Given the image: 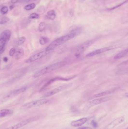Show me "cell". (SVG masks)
I'll return each instance as SVG.
<instances>
[{"label":"cell","mask_w":128,"mask_h":129,"mask_svg":"<svg viewBox=\"0 0 128 129\" xmlns=\"http://www.w3.org/2000/svg\"><path fill=\"white\" fill-rule=\"evenodd\" d=\"M66 64L67 62L65 61H60L52 64L35 73L33 77L36 78L44 76L52 71L60 69L64 66Z\"/></svg>","instance_id":"1"},{"label":"cell","mask_w":128,"mask_h":129,"mask_svg":"<svg viewBox=\"0 0 128 129\" xmlns=\"http://www.w3.org/2000/svg\"><path fill=\"white\" fill-rule=\"evenodd\" d=\"M76 35V33L73 32L58 38L51 43L46 48V51H50L54 49L55 48H56L59 46L61 45L62 44H63L69 40L73 38L74 37H75Z\"/></svg>","instance_id":"2"},{"label":"cell","mask_w":128,"mask_h":129,"mask_svg":"<svg viewBox=\"0 0 128 129\" xmlns=\"http://www.w3.org/2000/svg\"><path fill=\"white\" fill-rule=\"evenodd\" d=\"M49 101V100L46 98L34 100L25 104L22 106V108L23 109H29L33 107H37L47 104L48 103Z\"/></svg>","instance_id":"3"},{"label":"cell","mask_w":128,"mask_h":129,"mask_svg":"<svg viewBox=\"0 0 128 129\" xmlns=\"http://www.w3.org/2000/svg\"><path fill=\"white\" fill-rule=\"evenodd\" d=\"M94 43V40H89L81 44L77 48L75 52V56L79 57L85 51Z\"/></svg>","instance_id":"4"},{"label":"cell","mask_w":128,"mask_h":129,"mask_svg":"<svg viewBox=\"0 0 128 129\" xmlns=\"http://www.w3.org/2000/svg\"><path fill=\"white\" fill-rule=\"evenodd\" d=\"M110 99V97H108L99 98H97V99H95L91 100V101L88 102V103H87L85 108H84V110H87L92 107H93V106L98 105L100 104L104 103L105 102H107V101L109 100Z\"/></svg>","instance_id":"5"},{"label":"cell","mask_w":128,"mask_h":129,"mask_svg":"<svg viewBox=\"0 0 128 129\" xmlns=\"http://www.w3.org/2000/svg\"><path fill=\"white\" fill-rule=\"evenodd\" d=\"M39 117L38 116H36L32 117H30L28 119H27L26 120L22 121L21 122H19L17 124L11 127H9L5 128L4 129H18L19 128H21L22 127H24L25 126L27 125L29 123L33 122L35 121H37L39 119Z\"/></svg>","instance_id":"6"},{"label":"cell","mask_w":128,"mask_h":129,"mask_svg":"<svg viewBox=\"0 0 128 129\" xmlns=\"http://www.w3.org/2000/svg\"><path fill=\"white\" fill-rule=\"evenodd\" d=\"M72 85V84L70 83V84H65L58 87L56 88H54V89L52 90V91H50L45 94L43 95V96H42V97L46 98L52 96L58 93H60L63 90L67 89V88H69L71 87Z\"/></svg>","instance_id":"7"},{"label":"cell","mask_w":128,"mask_h":129,"mask_svg":"<svg viewBox=\"0 0 128 129\" xmlns=\"http://www.w3.org/2000/svg\"><path fill=\"white\" fill-rule=\"evenodd\" d=\"M49 53H50V51H45L35 54L29 58L27 60L25 61V62L27 64H29V63H32L46 56Z\"/></svg>","instance_id":"8"},{"label":"cell","mask_w":128,"mask_h":129,"mask_svg":"<svg viewBox=\"0 0 128 129\" xmlns=\"http://www.w3.org/2000/svg\"><path fill=\"white\" fill-rule=\"evenodd\" d=\"M113 49L112 47H107L103 48L97 49V50L93 51L92 52H90V53L88 54L86 56L87 57H93V56L97 55L98 54H101L103 53L112 50Z\"/></svg>","instance_id":"9"},{"label":"cell","mask_w":128,"mask_h":129,"mask_svg":"<svg viewBox=\"0 0 128 129\" xmlns=\"http://www.w3.org/2000/svg\"><path fill=\"white\" fill-rule=\"evenodd\" d=\"M124 117L123 116L120 117L112 121L104 129H112L116 127L122 123L124 121Z\"/></svg>","instance_id":"10"},{"label":"cell","mask_w":128,"mask_h":129,"mask_svg":"<svg viewBox=\"0 0 128 129\" xmlns=\"http://www.w3.org/2000/svg\"><path fill=\"white\" fill-rule=\"evenodd\" d=\"M87 121V118H85V117L82 118L78 120L72 121L71 123V125L73 127H81L83 124H85Z\"/></svg>","instance_id":"11"},{"label":"cell","mask_w":128,"mask_h":129,"mask_svg":"<svg viewBox=\"0 0 128 129\" xmlns=\"http://www.w3.org/2000/svg\"><path fill=\"white\" fill-rule=\"evenodd\" d=\"M68 79L60 77H55V78H53V79H50L49 81H48L44 85V86L41 88V89L40 90V91H44V90L46 89L47 88L48 86H50L51 84L53 83L54 82L56 81H58V80H64V81H66V80H68Z\"/></svg>","instance_id":"12"},{"label":"cell","mask_w":128,"mask_h":129,"mask_svg":"<svg viewBox=\"0 0 128 129\" xmlns=\"http://www.w3.org/2000/svg\"><path fill=\"white\" fill-rule=\"evenodd\" d=\"M11 35V31L10 30H5L1 33L0 38L2 39L5 40L6 42H8L10 39Z\"/></svg>","instance_id":"13"},{"label":"cell","mask_w":128,"mask_h":129,"mask_svg":"<svg viewBox=\"0 0 128 129\" xmlns=\"http://www.w3.org/2000/svg\"><path fill=\"white\" fill-rule=\"evenodd\" d=\"M13 111L9 109H5L0 110V118H3L8 115H11L13 113Z\"/></svg>","instance_id":"14"},{"label":"cell","mask_w":128,"mask_h":129,"mask_svg":"<svg viewBox=\"0 0 128 129\" xmlns=\"http://www.w3.org/2000/svg\"><path fill=\"white\" fill-rule=\"evenodd\" d=\"M128 49H124L123 51H121L120 53H118L115 56L114 59H121L122 58L126 56L128 54Z\"/></svg>","instance_id":"15"},{"label":"cell","mask_w":128,"mask_h":129,"mask_svg":"<svg viewBox=\"0 0 128 129\" xmlns=\"http://www.w3.org/2000/svg\"><path fill=\"white\" fill-rule=\"evenodd\" d=\"M24 50L21 48H19L17 50H16L15 52V58L16 59H19L22 57L24 55Z\"/></svg>","instance_id":"16"},{"label":"cell","mask_w":128,"mask_h":129,"mask_svg":"<svg viewBox=\"0 0 128 129\" xmlns=\"http://www.w3.org/2000/svg\"><path fill=\"white\" fill-rule=\"evenodd\" d=\"M47 17L49 19L54 20L56 17V14L54 10L49 11L47 13Z\"/></svg>","instance_id":"17"},{"label":"cell","mask_w":128,"mask_h":129,"mask_svg":"<svg viewBox=\"0 0 128 129\" xmlns=\"http://www.w3.org/2000/svg\"><path fill=\"white\" fill-rule=\"evenodd\" d=\"M112 92L110 91H105L101 93H99L97 94H95L93 96V98H100V97H103V96H105L106 95L110 94Z\"/></svg>","instance_id":"18"},{"label":"cell","mask_w":128,"mask_h":129,"mask_svg":"<svg viewBox=\"0 0 128 129\" xmlns=\"http://www.w3.org/2000/svg\"><path fill=\"white\" fill-rule=\"evenodd\" d=\"M6 42L5 40L2 39L0 38V53H2L5 50V46Z\"/></svg>","instance_id":"19"},{"label":"cell","mask_w":128,"mask_h":129,"mask_svg":"<svg viewBox=\"0 0 128 129\" xmlns=\"http://www.w3.org/2000/svg\"><path fill=\"white\" fill-rule=\"evenodd\" d=\"M50 39L48 37H41L39 40V42L41 45H44L45 44H47L49 42Z\"/></svg>","instance_id":"20"},{"label":"cell","mask_w":128,"mask_h":129,"mask_svg":"<svg viewBox=\"0 0 128 129\" xmlns=\"http://www.w3.org/2000/svg\"><path fill=\"white\" fill-rule=\"evenodd\" d=\"M26 90V88L25 87L21 88H19V89H18L14 91L12 93V94L14 95H18V94L25 91Z\"/></svg>","instance_id":"21"},{"label":"cell","mask_w":128,"mask_h":129,"mask_svg":"<svg viewBox=\"0 0 128 129\" xmlns=\"http://www.w3.org/2000/svg\"><path fill=\"white\" fill-rule=\"evenodd\" d=\"M35 6L36 5L35 3H31L30 4H28L25 6L24 8L27 11H29V10H32V9L35 8Z\"/></svg>","instance_id":"22"},{"label":"cell","mask_w":128,"mask_h":129,"mask_svg":"<svg viewBox=\"0 0 128 129\" xmlns=\"http://www.w3.org/2000/svg\"><path fill=\"white\" fill-rule=\"evenodd\" d=\"M46 25L44 22H41L39 24L38 30L39 32H42L46 29Z\"/></svg>","instance_id":"23"},{"label":"cell","mask_w":128,"mask_h":129,"mask_svg":"<svg viewBox=\"0 0 128 129\" xmlns=\"http://www.w3.org/2000/svg\"><path fill=\"white\" fill-rule=\"evenodd\" d=\"M9 19L7 17H2L0 20V25H4L9 21Z\"/></svg>","instance_id":"24"},{"label":"cell","mask_w":128,"mask_h":129,"mask_svg":"<svg viewBox=\"0 0 128 129\" xmlns=\"http://www.w3.org/2000/svg\"><path fill=\"white\" fill-rule=\"evenodd\" d=\"M40 16L39 15L36 13H32L28 17L29 19H38L39 18Z\"/></svg>","instance_id":"25"},{"label":"cell","mask_w":128,"mask_h":129,"mask_svg":"<svg viewBox=\"0 0 128 129\" xmlns=\"http://www.w3.org/2000/svg\"><path fill=\"white\" fill-rule=\"evenodd\" d=\"M8 11V8L7 6L2 7L0 10V12L2 15H5Z\"/></svg>","instance_id":"26"},{"label":"cell","mask_w":128,"mask_h":129,"mask_svg":"<svg viewBox=\"0 0 128 129\" xmlns=\"http://www.w3.org/2000/svg\"><path fill=\"white\" fill-rule=\"evenodd\" d=\"M26 39L25 37H21L18 40V44L19 45H21L25 42Z\"/></svg>","instance_id":"27"},{"label":"cell","mask_w":128,"mask_h":129,"mask_svg":"<svg viewBox=\"0 0 128 129\" xmlns=\"http://www.w3.org/2000/svg\"><path fill=\"white\" fill-rule=\"evenodd\" d=\"M16 49L15 48H13L10 49L9 52V55L10 56H13L15 54Z\"/></svg>","instance_id":"28"},{"label":"cell","mask_w":128,"mask_h":129,"mask_svg":"<svg viewBox=\"0 0 128 129\" xmlns=\"http://www.w3.org/2000/svg\"><path fill=\"white\" fill-rule=\"evenodd\" d=\"M127 1H126V2H124V3H121V4H120L119 5H117V6H116V7H113V8H110V9H109V10H113V9H115L116 8H118V7H120V6H121V5H122L124 4L125 3H126V2H127Z\"/></svg>","instance_id":"29"},{"label":"cell","mask_w":128,"mask_h":129,"mask_svg":"<svg viewBox=\"0 0 128 129\" xmlns=\"http://www.w3.org/2000/svg\"><path fill=\"white\" fill-rule=\"evenodd\" d=\"M92 125H93V126L94 127H96L97 126V122L94 121H92L91 122Z\"/></svg>","instance_id":"30"},{"label":"cell","mask_w":128,"mask_h":129,"mask_svg":"<svg viewBox=\"0 0 128 129\" xmlns=\"http://www.w3.org/2000/svg\"><path fill=\"white\" fill-rule=\"evenodd\" d=\"M77 129H93L89 127H81Z\"/></svg>","instance_id":"31"},{"label":"cell","mask_w":128,"mask_h":129,"mask_svg":"<svg viewBox=\"0 0 128 129\" xmlns=\"http://www.w3.org/2000/svg\"><path fill=\"white\" fill-rule=\"evenodd\" d=\"M3 60H4V62H8V59L7 57H5L3 59Z\"/></svg>","instance_id":"32"},{"label":"cell","mask_w":128,"mask_h":129,"mask_svg":"<svg viewBox=\"0 0 128 129\" xmlns=\"http://www.w3.org/2000/svg\"><path fill=\"white\" fill-rule=\"evenodd\" d=\"M19 1V0H11V2L13 3H17Z\"/></svg>","instance_id":"33"},{"label":"cell","mask_w":128,"mask_h":129,"mask_svg":"<svg viewBox=\"0 0 128 129\" xmlns=\"http://www.w3.org/2000/svg\"><path fill=\"white\" fill-rule=\"evenodd\" d=\"M15 5H11V6H9V9L10 10H12V9H13L14 8Z\"/></svg>","instance_id":"34"},{"label":"cell","mask_w":128,"mask_h":129,"mask_svg":"<svg viewBox=\"0 0 128 129\" xmlns=\"http://www.w3.org/2000/svg\"><path fill=\"white\" fill-rule=\"evenodd\" d=\"M25 0L26 2H30L31 0Z\"/></svg>","instance_id":"35"},{"label":"cell","mask_w":128,"mask_h":129,"mask_svg":"<svg viewBox=\"0 0 128 129\" xmlns=\"http://www.w3.org/2000/svg\"><path fill=\"white\" fill-rule=\"evenodd\" d=\"M128 129V128H127V127L126 128H125V129Z\"/></svg>","instance_id":"36"},{"label":"cell","mask_w":128,"mask_h":129,"mask_svg":"<svg viewBox=\"0 0 128 129\" xmlns=\"http://www.w3.org/2000/svg\"><path fill=\"white\" fill-rule=\"evenodd\" d=\"M0 62H1V61H0Z\"/></svg>","instance_id":"37"}]
</instances>
